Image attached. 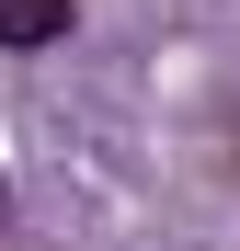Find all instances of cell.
Wrapping results in <instances>:
<instances>
[{"instance_id": "cell-1", "label": "cell", "mask_w": 240, "mask_h": 251, "mask_svg": "<svg viewBox=\"0 0 240 251\" xmlns=\"http://www.w3.org/2000/svg\"><path fill=\"white\" fill-rule=\"evenodd\" d=\"M57 34H69V0H0V46H12V57L57 46Z\"/></svg>"}, {"instance_id": "cell-2", "label": "cell", "mask_w": 240, "mask_h": 251, "mask_svg": "<svg viewBox=\"0 0 240 251\" xmlns=\"http://www.w3.org/2000/svg\"><path fill=\"white\" fill-rule=\"evenodd\" d=\"M0 228H12V183H0Z\"/></svg>"}]
</instances>
